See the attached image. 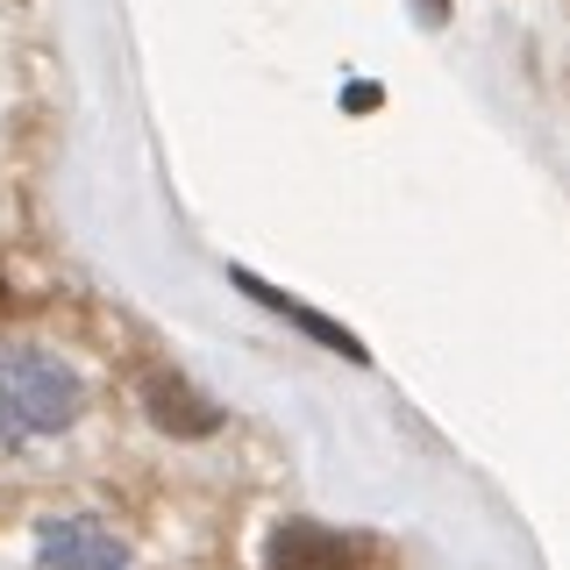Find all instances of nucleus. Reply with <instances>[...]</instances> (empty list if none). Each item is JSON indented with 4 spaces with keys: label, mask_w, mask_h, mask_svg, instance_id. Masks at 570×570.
<instances>
[{
    "label": "nucleus",
    "mask_w": 570,
    "mask_h": 570,
    "mask_svg": "<svg viewBox=\"0 0 570 570\" xmlns=\"http://www.w3.org/2000/svg\"><path fill=\"white\" fill-rule=\"evenodd\" d=\"M36 570H136V563L121 549V534H107L100 521H50Z\"/></svg>",
    "instance_id": "7ed1b4c3"
},
{
    "label": "nucleus",
    "mask_w": 570,
    "mask_h": 570,
    "mask_svg": "<svg viewBox=\"0 0 570 570\" xmlns=\"http://www.w3.org/2000/svg\"><path fill=\"white\" fill-rule=\"evenodd\" d=\"M236 285H243V293H249V299H264V307H278V314H293V321H299V328H307V335H314V343H328V350H343V356H356V364H364V343H356V335L343 328V321H328V314H314V307H299V299H293V293H272V285H257V278H249V272H236Z\"/></svg>",
    "instance_id": "39448f33"
},
{
    "label": "nucleus",
    "mask_w": 570,
    "mask_h": 570,
    "mask_svg": "<svg viewBox=\"0 0 570 570\" xmlns=\"http://www.w3.org/2000/svg\"><path fill=\"white\" fill-rule=\"evenodd\" d=\"M0 299H8V272H0Z\"/></svg>",
    "instance_id": "0eeeda50"
},
{
    "label": "nucleus",
    "mask_w": 570,
    "mask_h": 570,
    "mask_svg": "<svg viewBox=\"0 0 570 570\" xmlns=\"http://www.w3.org/2000/svg\"><path fill=\"white\" fill-rule=\"evenodd\" d=\"M142 406H150V421L165 428L171 442H193V435H214L222 428V406L200 400L186 379H171V371H157L150 385H142Z\"/></svg>",
    "instance_id": "20e7f679"
},
{
    "label": "nucleus",
    "mask_w": 570,
    "mask_h": 570,
    "mask_svg": "<svg viewBox=\"0 0 570 570\" xmlns=\"http://www.w3.org/2000/svg\"><path fill=\"white\" fill-rule=\"evenodd\" d=\"M414 8H421V22H428V29L450 22V0H414Z\"/></svg>",
    "instance_id": "423d86ee"
},
{
    "label": "nucleus",
    "mask_w": 570,
    "mask_h": 570,
    "mask_svg": "<svg viewBox=\"0 0 570 570\" xmlns=\"http://www.w3.org/2000/svg\"><path fill=\"white\" fill-rule=\"evenodd\" d=\"M86 414V379L43 343H0V450L65 435Z\"/></svg>",
    "instance_id": "f257e3e1"
},
{
    "label": "nucleus",
    "mask_w": 570,
    "mask_h": 570,
    "mask_svg": "<svg viewBox=\"0 0 570 570\" xmlns=\"http://www.w3.org/2000/svg\"><path fill=\"white\" fill-rule=\"evenodd\" d=\"M264 570H364V549L321 521H278L264 542Z\"/></svg>",
    "instance_id": "f03ea898"
}]
</instances>
